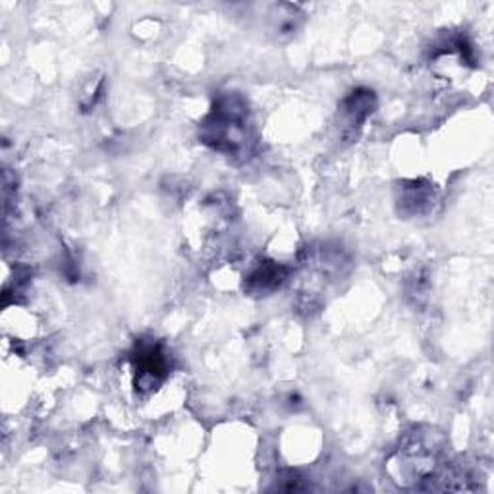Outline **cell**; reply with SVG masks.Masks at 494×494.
Masks as SVG:
<instances>
[{"instance_id":"7a4b0ae2","label":"cell","mask_w":494,"mask_h":494,"mask_svg":"<svg viewBox=\"0 0 494 494\" xmlns=\"http://www.w3.org/2000/svg\"><path fill=\"white\" fill-rule=\"evenodd\" d=\"M168 363L157 344H146L136 354V384L141 390L157 388L166 376Z\"/></svg>"},{"instance_id":"277c9868","label":"cell","mask_w":494,"mask_h":494,"mask_svg":"<svg viewBox=\"0 0 494 494\" xmlns=\"http://www.w3.org/2000/svg\"><path fill=\"white\" fill-rule=\"evenodd\" d=\"M284 280V269L277 265H261L250 277V288L257 292L275 290Z\"/></svg>"},{"instance_id":"6da1fadb","label":"cell","mask_w":494,"mask_h":494,"mask_svg":"<svg viewBox=\"0 0 494 494\" xmlns=\"http://www.w3.org/2000/svg\"><path fill=\"white\" fill-rule=\"evenodd\" d=\"M243 109H240L234 101H225L223 105L215 109L211 120L205 124V141L218 151H236L245 139L243 126Z\"/></svg>"},{"instance_id":"3957f363","label":"cell","mask_w":494,"mask_h":494,"mask_svg":"<svg viewBox=\"0 0 494 494\" xmlns=\"http://www.w3.org/2000/svg\"><path fill=\"white\" fill-rule=\"evenodd\" d=\"M373 110V95L369 91H354V95L349 97L344 107L342 116L346 126H361V122L367 119V114Z\"/></svg>"}]
</instances>
